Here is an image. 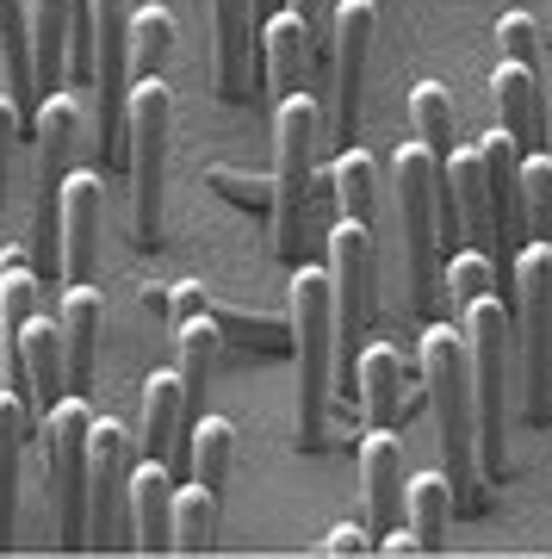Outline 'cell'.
<instances>
[{
  "mask_svg": "<svg viewBox=\"0 0 552 559\" xmlns=\"http://www.w3.org/2000/svg\"><path fill=\"white\" fill-rule=\"evenodd\" d=\"M373 547L385 559H410V554H422V540L410 535V528H385V535H373Z\"/></svg>",
  "mask_w": 552,
  "mask_h": 559,
  "instance_id": "obj_44",
  "label": "cell"
},
{
  "mask_svg": "<svg viewBox=\"0 0 552 559\" xmlns=\"http://www.w3.org/2000/svg\"><path fill=\"white\" fill-rule=\"evenodd\" d=\"M422 385H429L434 423H441V473L454 491L459 516H478L491 491H484V466H478V404H472V360L459 323H429L422 336Z\"/></svg>",
  "mask_w": 552,
  "mask_h": 559,
  "instance_id": "obj_1",
  "label": "cell"
},
{
  "mask_svg": "<svg viewBox=\"0 0 552 559\" xmlns=\"http://www.w3.org/2000/svg\"><path fill=\"white\" fill-rule=\"evenodd\" d=\"M81 143V106L75 94H50L38 106V212H32V267L38 280H62V180L69 156Z\"/></svg>",
  "mask_w": 552,
  "mask_h": 559,
  "instance_id": "obj_8",
  "label": "cell"
},
{
  "mask_svg": "<svg viewBox=\"0 0 552 559\" xmlns=\"http://www.w3.org/2000/svg\"><path fill=\"white\" fill-rule=\"evenodd\" d=\"M410 124H416V143L429 150L434 162H447V150L459 143V119H454V94L441 81H422L410 94Z\"/></svg>",
  "mask_w": 552,
  "mask_h": 559,
  "instance_id": "obj_33",
  "label": "cell"
},
{
  "mask_svg": "<svg viewBox=\"0 0 552 559\" xmlns=\"http://www.w3.org/2000/svg\"><path fill=\"white\" fill-rule=\"evenodd\" d=\"M0 57H7V100L20 119H38V81H32V13L25 0H0Z\"/></svg>",
  "mask_w": 552,
  "mask_h": 559,
  "instance_id": "obj_30",
  "label": "cell"
},
{
  "mask_svg": "<svg viewBox=\"0 0 552 559\" xmlns=\"http://www.w3.org/2000/svg\"><path fill=\"white\" fill-rule=\"evenodd\" d=\"M205 187H212L224 205H237V212L274 218V175H242L230 162H217V168H205Z\"/></svg>",
  "mask_w": 552,
  "mask_h": 559,
  "instance_id": "obj_38",
  "label": "cell"
},
{
  "mask_svg": "<svg viewBox=\"0 0 552 559\" xmlns=\"http://www.w3.org/2000/svg\"><path fill=\"white\" fill-rule=\"evenodd\" d=\"M329 193H336V218H355L373 230L379 224V162L367 156V150H336V162H329Z\"/></svg>",
  "mask_w": 552,
  "mask_h": 559,
  "instance_id": "obj_31",
  "label": "cell"
},
{
  "mask_svg": "<svg viewBox=\"0 0 552 559\" xmlns=\"http://www.w3.org/2000/svg\"><path fill=\"white\" fill-rule=\"evenodd\" d=\"M13 392L25 399V417H32V436H44V417L50 404L69 392V355H62V323L50 318H32L25 323V342H20V380Z\"/></svg>",
  "mask_w": 552,
  "mask_h": 559,
  "instance_id": "obj_14",
  "label": "cell"
},
{
  "mask_svg": "<svg viewBox=\"0 0 552 559\" xmlns=\"http://www.w3.org/2000/svg\"><path fill=\"white\" fill-rule=\"evenodd\" d=\"M99 274V168L62 180V286Z\"/></svg>",
  "mask_w": 552,
  "mask_h": 559,
  "instance_id": "obj_15",
  "label": "cell"
},
{
  "mask_svg": "<svg viewBox=\"0 0 552 559\" xmlns=\"http://www.w3.org/2000/svg\"><path fill=\"white\" fill-rule=\"evenodd\" d=\"M143 311H156L161 318V311H168V286H143Z\"/></svg>",
  "mask_w": 552,
  "mask_h": 559,
  "instance_id": "obj_45",
  "label": "cell"
},
{
  "mask_svg": "<svg viewBox=\"0 0 552 559\" xmlns=\"http://www.w3.org/2000/svg\"><path fill=\"white\" fill-rule=\"evenodd\" d=\"M360 380V417L367 429H397L404 423V360H397L392 342H367L355 360Z\"/></svg>",
  "mask_w": 552,
  "mask_h": 559,
  "instance_id": "obj_22",
  "label": "cell"
},
{
  "mask_svg": "<svg viewBox=\"0 0 552 559\" xmlns=\"http://www.w3.org/2000/svg\"><path fill=\"white\" fill-rule=\"evenodd\" d=\"M491 100H496V124L521 143V156L547 150V94H540V69L496 62L491 69Z\"/></svg>",
  "mask_w": 552,
  "mask_h": 559,
  "instance_id": "obj_19",
  "label": "cell"
},
{
  "mask_svg": "<svg viewBox=\"0 0 552 559\" xmlns=\"http://www.w3.org/2000/svg\"><path fill=\"white\" fill-rule=\"evenodd\" d=\"M175 57V13L168 7H131V69L161 75Z\"/></svg>",
  "mask_w": 552,
  "mask_h": 559,
  "instance_id": "obj_35",
  "label": "cell"
},
{
  "mask_svg": "<svg viewBox=\"0 0 552 559\" xmlns=\"http://www.w3.org/2000/svg\"><path fill=\"white\" fill-rule=\"evenodd\" d=\"M261 62H267V81H274V94H298L304 75H311V38H304V25L279 7L274 20H261Z\"/></svg>",
  "mask_w": 552,
  "mask_h": 559,
  "instance_id": "obj_29",
  "label": "cell"
},
{
  "mask_svg": "<svg viewBox=\"0 0 552 559\" xmlns=\"http://www.w3.org/2000/svg\"><path fill=\"white\" fill-rule=\"evenodd\" d=\"M255 13H261V20H274V13H279V0H255Z\"/></svg>",
  "mask_w": 552,
  "mask_h": 559,
  "instance_id": "obj_46",
  "label": "cell"
},
{
  "mask_svg": "<svg viewBox=\"0 0 552 559\" xmlns=\"http://www.w3.org/2000/svg\"><path fill=\"white\" fill-rule=\"evenodd\" d=\"M515 355H521V411L552 417V242H521L515 255Z\"/></svg>",
  "mask_w": 552,
  "mask_h": 559,
  "instance_id": "obj_6",
  "label": "cell"
},
{
  "mask_svg": "<svg viewBox=\"0 0 552 559\" xmlns=\"http://www.w3.org/2000/svg\"><path fill=\"white\" fill-rule=\"evenodd\" d=\"M175 473L168 460H149L131 466V485H124V510H131V535H137L143 554H168L175 547Z\"/></svg>",
  "mask_w": 552,
  "mask_h": 559,
  "instance_id": "obj_18",
  "label": "cell"
},
{
  "mask_svg": "<svg viewBox=\"0 0 552 559\" xmlns=\"http://www.w3.org/2000/svg\"><path fill=\"white\" fill-rule=\"evenodd\" d=\"M434 180L441 162L422 143H404L392 156V187H397V230H404V280L410 305L429 318L441 305V230H434Z\"/></svg>",
  "mask_w": 552,
  "mask_h": 559,
  "instance_id": "obj_5",
  "label": "cell"
},
{
  "mask_svg": "<svg viewBox=\"0 0 552 559\" xmlns=\"http://www.w3.org/2000/svg\"><path fill=\"white\" fill-rule=\"evenodd\" d=\"M217 540V491L205 485H175V554H212Z\"/></svg>",
  "mask_w": 552,
  "mask_h": 559,
  "instance_id": "obj_34",
  "label": "cell"
},
{
  "mask_svg": "<svg viewBox=\"0 0 552 559\" xmlns=\"http://www.w3.org/2000/svg\"><path fill=\"white\" fill-rule=\"evenodd\" d=\"M143 454L168 460V473H193V436H187V399L175 367L143 380Z\"/></svg>",
  "mask_w": 552,
  "mask_h": 559,
  "instance_id": "obj_16",
  "label": "cell"
},
{
  "mask_svg": "<svg viewBox=\"0 0 552 559\" xmlns=\"http://www.w3.org/2000/svg\"><path fill=\"white\" fill-rule=\"evenodd\" d=\"M360 479H367V528L385 535L404 516V448L392 429H367L360 441Z\"/></svg>",
  "mask_w": 552,
  "mask_h": 559,
  "instance_id": "obj_20",
  "label": "cell"
},
{
  "mask_svg": "<svg viewBox=\"0 0 552 559\" xmlns=\"http://www.w3.org/2000/svg\"><path fill=\"white\" fill-rule=\"evenodd\" d=\"M329 286H336V367L360 348L373 323V230L336 218L329 230Z\"/></svg>",
  "mask_w": 552,
  "mask_h": 559,
  "instance_id": "obj_11",
  "label": "cell"
},
{
  "mask_svg": "<svg viewBox=\"0 0 552 559\" xmlns=\"http://www.w3.org/2000/svg\"><path fill=\"white\" fill-rule=\"evenodd\" d=\"M62 355H69V392L87 399L94 385V367H99V323H106V305H99L94 280H81L62 293Z\"/></svg>",
  "mask_w": 552,
  "mask_h": 559,
  "instance_id": "obj_21",
  "label": "cell"
},
{
  "mask_svg": "<svg viewBox=\"0 0 552 559\" xmlns=\"http://www.w3.org/2000/svg\"><path fill=\"white\" fill-rule=\"evenodd\" d=\"M459 336H466V360H472V404H478V466L484 485L503 479V423H509V348H515V323L503 311L496 293L472 299L459 311Z\"/></svg>",
  "mask_w": 552,
  "mask_h": 559,
  "instance_id": "obj_3",
  "label": "cell"
},
{
  "mask_svg": "<svg viewBox=\"0 0 552 559\" xmlns=\"http://www.w3.org/2000/svg\"><path fill=\"white\" fill-rule=\"evenodd\" d=\"M496 44H503V62L540 69V44H547V32H540L533 13H503V20H496Z\"/></svg>",
  "mask_w": 552,
  "mask_h": 559,
  "instance_id": "obj_40",
  "label": "cell"
},
{
  "mask_svg": "<svg viewBox=\"0 0 552 559\" xmlns=\"http://www.w3.org/2000/svg\"><path fill=\"white\" fill-rule=\"evenodd\" d=\"M212 20H217V100L242 106L255 87V44H261V25H255V0H212Z\"/></svg>",
  "mask_w": 552,
  "mask_h": 559,
  "instance_id": "obj_17",
  "label": "cell"
},
{
  "mask_svg": "<svg viewBox=\"0 0 552 559\" xmlns=\"http://www.w3.org/2000/svg\"><path fill=\"white\" fill-rule=\"evenodd\" d=\"M230 460H237V423L199 417L193 423V479L205 485V491H224V479H230Z\"/></svg>",
  "mask_w": 552,
  "mask_h": 559,
  "instance_id": "obj_36",
  "label": "cell"
},
{
  "mask_svg": "<svg viewBox=\"0 0 552 559\" xmlns=\"http://www.w3.org/2000/svg\"><path fill=\"white\" fill-rule=\"evenodd\" d=\"M547 38H552V0H547Z\"/></svg>",
  "mask_w": 552,
  "mask_h": 559,
  "instance_id": "obj_47",
  "label": "cell"
},
{
  "mask_svg": "<svg viewBox=\"0 0 552 559\" xmlns=\"http://www.w3.org/2000/svg\"><path fill=\"white\" fill-rule=\"evenodd\" d=\"M441 180L454 187V200H459V230H466V242L484 249L496 237V218H491V180H484L478 143H454L447 162H441Z\"/></svg>",
  "mask_w": 552,
  "mask_h": 559,
  "instance_id": "obj_24",
  "label": "cell"
},
{
  "mask_svg": "<svg viewBox=\"0 0 552 559\" xmlns=\"http://www.w3.org/2000/svg\"><path fill=\"white\" fill-rule=\"evenodd\" d=\"M286 323L298 355V448L316 454L329 441V392H336V286L329 267H292Z\"/></svg>",
  "mask_w": 552,
  "mask_h": 559,
  "instance_id": "obj_2",
  "label": "cell"
},
{
  "mask_svg": "<svg viewBox=\"0 0 552 559\" xmlns=\"http://www.w3.org/2000/svg\"><path fill=\"white\" fill-rule=\"evenodd\" d=\"M441 286H447V299L466 311L472 299H484V293H496V267H491V255L484 249H466V255H454L447 261V274H441Z\"/></svg>",
  "mask_w": 552,
  "mask_h": 559,
  "instance_id": "obj_39",
  "label": "cell"
},
{
  "mask_svg": "<svg viewBox=\"0 0 552 559\" xmlns=\"http://www.w3.org/2000/svg\"><path fill=\"white\" fill-rule=\"evenodd\" d=\"M404 516H410V535L422 540V554H441L447 547V516H454L447 473H416L404 485Z\"/></svg>",
  "mask_w": 552,
  "mask_h": 559,
  "instance_id": "obj_32",
  "label": "cell"
},
{
  "mask_svg": "<svg viewBox=\"0 0 552 559\" xmlns=\"http://www.w3.org/2000/svg\"><path fill=\"white\" fill-rule=\"evenodd\" d=\"M175 342H180V399H187V436H193L199 423V404H205V392H212V360L217 348H224V336H217V323L205 318V311H193V318L175 323Z\"/></svg>",
  "mask_w": 552,
  "mask_h": 559,
  "instance_id": "obj_27",
  "label": "cell"
},
{
  "mask_svg": "<svg viewBox=\"0 0 552 559\" xmlns=\"http://www.w3.org/2000/svg\"><path fill=\"white\" fill-rule=\"evenodd\" d=\"M373 547V528H360V522H336L329 535H323V547L316 554H329V559H360Z\"/></svg>",
  "mask_w": 552,
  "mask_h": 559,
  "instance_id": "obj_43",
  "label": "cell"
},
{
  "mask_svg": "<svg viewBox=\"0 0 552 559\" xmlns=\"http://www.w3.org/2000/svg\"><path fill=\"white\" fill-rule=\"evenodd\" d=\"M124 485H131V429L99 417L87 441V540L99 547L124 535Z\"/></svg>",
  "mask_w": 552,
  "mask_h": 559,
  "instance_id": "obj_13",
  "label": "cell"
},
{
  "mask_svg": "<svg viewBox=\"0 0 552 559\" xmlns=\"http://www.w3.org/2000/svg\"><path fill=\"white\" fill-rule=\"evenodd\" d=\"M379 38V7L373 0H336V44H329V112H323V138L348 150L360 124V81H367V57H373Z\"/></svg>",
  "mask_w": 552,
  "mask_h": 559,
  "instance_id": "obj_10",
  "label": "cell"
},
{
  "mask_svg": "<svg viewBox=\"0 0 552 559\" xmlns=\"http://www.w3.org/2000/svg\"><path fill=\"white\" fill-rule=\"evenodd\" d=\"M25 119H20V106L0 94V224H7V168H13V143H20Z\"/></svg>",
  "mask_w": 552,
  "mask_h": 559,
  "instance_id": "obj_42",
  "label": "cell"
},
{
  "mask_svg": "<svg viewBox=\"0 0 552 559\" xmlns=\"http://www.w3.org/2000/svg\"><path fill=\"white\" fill-rule=\"evenodd\" d=\"M175 94L161 75H137L124 100V156H131V224L143 249H161V175H168Z\"/></svg>",
  "mask_w": 552,
  "mask_h": 559,
  "instance_id": "obj_4",
  "label": "cell"
},
{
  "mask_svg": "<svg viewBox=\"0 0 552 559\" xmlns=\"http://www.w3.org/2000/svg\"><path fill=\"white\" fill-rule=\"evenodd\" d=\"M478 162H484V180H491V218H496V237H515L521 224V143L491 124L478 138Z\"/></svg>",
  "mask_w": 552,
  "mask_h": 559,
  "instance_id": "obj_25",
  "label": "cell"
},
{
  "mask_svg": "<svg viewBox=\"0 0 552 559\" xmlns=\"http://www.w3.org/2000/svg\"><path fill=\"white\" fill-rule=\"evenodd\" d=\"M131 0H94V87H99V143L124 156V100H131Z\"/></svg>",
  "mask_w": 552,
  "mask_h": 559,
  "instance_id": "obj_12",
  "label": "cell"
},
{
  "mask_svg": "<svg viewBox=\"0 0 552 559\" xmlns=\"http://www.w3.org/2000/svg\"><path fill=\"white\" fill-rule=\"evenodd\" d=\"M87 441H94V411L81 392H62L44 417V454L57 473V535L62 547H87Z\"/></svg>",
  "mask_w": 552,
  "mask_h": 559,
  "instance_id": "obj_9",
  "label": "cell"
},
{
  "mask_svg": "<svg viewBox=\"0 0 552 559\" xmlns=\"http://www.w3.org/2000/svg\"><path fill=\"white\" fill-rule=\"evenodd\" d=\"M69 20H75V0H38L32 7V81H38V106L69 75Z\"/></svg>",
  "mask_w": 552,
  "mask_h": 559,
  "instance_id": "obj_26",
  "label": "cell"
},
{
  "mask_svg": "<svg viewBox=\"0 0 552 559\" xmlns=\"http://www.w3.org/2000/svg\"><path fill=\"white\" fill-rule=\"evenodd\" d=\"M521 230L533 242H552V150L521 156Z\"/></svg>",
  "mask_w": 552,
  "mask_h": 559,
  "instance_id": "obj_37",
  "label": "cell"
},
{
  "mask_svg": "<svg viewBox=\"0 0 552 559\" xmlns=\"http://www.w3.org/2000/svg\"><path fill=\"white\" fill-rule=\"evenodd\" d=\"M274 143H279V168H274V255L286 261V267H298L304 205H311V156H316V143H323V106H316L304 87L279 100Z\"/></svg>",
  "mask_w": 552,
  "mask_h": 559,
  "instance_id": "obj_7",
  "label": "cell"
},
{
  "mask_svg": "<svg viewBox=\"0 0 552 559\" xmlns=\"http://www.w3.org/2000/svg\"><path fill=\"white\" fill-rule=\"evenodd\" d=\"M32 436L25 399L13 385H0V547H13V522H20V448Z\"/></svg>",
  "mask_w": 552,
  "mask_h": 559,
  "instance_id": "obj_28",
  "label": "cell"
},
{
  "mask_svg": "<svg viewBox=\"0 0 552 559\" xmlns=\"http://www.w3.org/2000/svg\"><path fill=\"white\" fill-rule=\"evenodd\" d=\"M298 25H304V38H311V62H329V44H336V0H279Z\"/></svg>",
  "mask_w": 552,
  "mask_h": 559,
  "instance_id": "obj_41",
  "label": "cell"
},
{
  "mask_svg": "<svg viewBox=\"0 0 552 559\" xmlns=\"http://www.w3.org/2000/svg\"><path fill=\"white\" fill-rule=\"evenodd\" d=\"M38 267L25 255H0V360H7V380H20V342L25 323L38 318Z\"/></svg>",
  "mask_w": 552,
  "mask_h": 559,
  "instance_id": "obj_23",
  "label": "cell"
}]
</instances>
